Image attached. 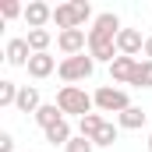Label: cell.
<instances>
[{"mask_svg":"<svg viewBox=\"0 0 152 152\" xmlns=\"http://www.w3.org/2000/svg\"><path fill=\"white\" fill-rule=\"evenodd\" d=\"M117 36H120V18H117L113 11L96 14V21L88 28V57L92 60H103V64H113L117 57H120Z\"/></svg>","mask_w":152,"mask_h":152,"instance_id":"6da1fadb","label":"cell"},{"mask_svg":"<svg viewBox=\"0 0 152 152\" xmlns=\"http://www.w3.org/2000/svg\"><path fill=\"white\" fill-rule=\"evenodd\" d=\"M39 106H42V96H39L36 85H21V92H18V103H14V110H21V113H39Z\"/></svg>","mask_w":152,"mask_h":152,"instance_id":"7c38bea8","label":"cell"},{"mask_svg":"<svg viewBox=\"0 0 152 152\" xmlns=\"http://www.w3.org/2000/svg\"><path fill=\"white\" fill-rule=\"evenodd\" d=\"M42 134H46V142H50V145H64V149H67V142L75 138V131H71V124H67V120L53 124V127H50V131H42Z\"/></svg>","mask_w":152,"mask_h":152,"instance_id":"9a60e30c","label":"cell"},{"mask_svg":"<svg viewBox=\"0 0 152 152\" xmlns=\"http://www.w3.org/2000/svg\"><path fill=\"white\" fill-rule=\"evenodd\" d=\"M149 124V113L142 110V106H127L124 113L117 117V127H124V131H138V127H145Z\"/></svg>","mask_w":152,"mask_h":152,"instance_id":"4fadbf2b","label":"cell"},{"mask_svg":"<svg viewBox=\"0 0 152 152\" xmlns=\"http://www.w3.org/2000/svg\"><path fill=\"white\" fill-rule=\"evenodd\" d=\"M4 60H7L11 67H28V60H32V46H28V39H7V46H4Z\"/></svg>","mask_w":152,"mask_h":152,"instance_id":"52a82bcc","label":"cell"},{"mask_svg":"<svg viewBox=\"0 0 152 152\" xmlns=\"http://www.w3.org/2000/svg\"><path fill=\"white\" fill-rule=\"evenodd\" d=\"M64 152H96V145L88 142V138H81V134H75L71 142H67V149Z\"/></svg>","mask_w":152,"mask_h":152,"instance_id":"7402d4cb","label":"cell"},{"mask_svg":"<svg viewBox=\"0 0 152 152\" xmlns=\"http://www.w3.org/2000/svg\"><path fill=\"white\" fill-rule=\"evenodd\" d=\"M18 14L25 18V7H21L18 0H0V18H4V21H11V18H18Z\"/></svg>","mask_w":152,"mask_h":152,"instance_id":"44dd1931","label":"cell"},{"mask_svg":"<svg viewBox=\"0 0 152 152\" xmlns=\"http://www.w3.org/2000/svg\"><path fill=\"white\" fill-rule=\"evenodd\" d=\"M57 46L64 57H78V53H88V32L85 28H67V32H57Z\"/></svg>","mask_w":152,"mask_h":152,"instance_id":"8992f818","label":"cell"},{"mask_svg":"<svg viewBox=\"0 0 152 152\" xmlns=\"http://www.w3.org/2000/svg\"><path fill=\"white\" fill-rule=\"evenodd\" d=\"M14 149V134L11 131H0V152H11Z\"/></svg>","mask_w":152,"mask_h":152,"instance_id":"603a6c76","label":"cell"},{"mask_svg":"<svg viewBox=\"0 0 152 152\" xmlns=\"http://www.w3.org/2000/svg\"><path fill=\"white\" fill-rule=\"evenodd\" d=\"M117 134H120V127L106 120V124H103V127L96 131V138H92V145H96V149H106V145H113V142H117Z\"/></svg>","mask_w":152,"mask_h":152,"instance_id":"d6986e66","label":"cell"},{"mask_svg":"<svg viewBox=\"0 0 152 152\" xmlns=\"http://www.w3.org/2000/svg\"><path fill=\"white\" fill-rule=\"evenodd\" d=\"M18 92H21V85H14L11 78H0V106H4V110L18 103Z\"/></svg>","mask_w":152,"mask_h":152,"instance_id":"ffe728a7","label":"cell"},{"mask_svg":"<svg viewBox=\"0 0 152 152\" xmlns=\"http://www.w3.org/2000/svg\"><path fill=\"white\" fill-rule=\"evenodd\" d=\"M92 99H96V110H103V113H117V117L131 106L127 92H124V88H117V85H99Z\"/></svg>","mask_w":152,"mask_h":152,"instance_id":"277c9868","label":"cell"},{"mask_svg":"<svg viewBox=\"0 0 152 152\" xmlns=\"http://www.w3.org/2000/svg\"><path fill=\"white\" fill-rule=\"evenodd\" d=\"M60 120H67V117L60 113V106H57V103H42V106H39V113H36V124L42 127V131H50V127H53V124H60Z\"/></svg>","mask_w":152,"mask_h":152,"instance_id":"5bb4252c","label":"cell"},{"mask_svg":"<svg viewBox=\"0 0 152 152\" xmlns=\"http://www.w3.org/2000/svg\"><path fill=\"white\" fill-rule=\"evenodd\" d=\"M142 53H145V60H152V36H145V50Z\"/></svg>","mask_w":152,"mask_h":152,"instance_id":"cb8c5ba5","label":"cell"},{"mask_svg":"<svg viewBox=\"0 0 152 152\" xmlns=\"http://www.w3.org/2000/svg\"><path fill=\"white\" fill-rule=\"evenodd\" d=\"M92 71H96V60H92L88 53L64 57V60H60V67H57V75L64 78L67 85H71V81H85V78H92Z\"/></svg>","mask_w":152,"mask_h":152,"instance_id":"5b68a950","label":"cell"},{"mask_svg":"<svg viewBox=\"0 0 152 152\" xmlns=\"http://www.w3.org/2000/svg\"><path fill=\"white\" fill-rule=\"evenodd\" d=\"M28 46H32V53H50V42H53V36H50V28H28Z\"/></svg>","mask_w":152,"mask_h":152,"instance_id":"2e32d148","label":"cell"},{"mask_svg":"<svg viewBox=\"0 0 152 152\" xmlns=\"http://www.w3.org/2000/svg\"><path fill=\"white\" fill-rule=\"evenodd\" d=\"M57 106H60V113L64 117H88L92 113V106H96V99L85 92V88H78V85H64L60 92H57Z\"/></svg>","mask_w":152,"mask_h":152,"instance_id":"3957f363","label":"cell"},{"mask_svg":"<svg viewBox=\"0 0 152 152\" xmlns=\"http://www.w3.org/2000/svg\"><path fill=\"white\" fill-rule=\"evenodd\" d=\"M46 21H53V7L46 0H32L25 7V25L28 28H46Z\"/></svg>","mask_w":152,"mask_h":152,"instance_id":"9c48e42d","label":"cell"},{"mask_svg":"<svg viewBox=\"0 0 152 152\" xmlns=\"http://www.w3.org/2000/svg\"><path fill=\"white\" fill-rule=\"evenodd\" d=\"M131 88H152V60H138L134 78H131Z\"/></svg>","mask_w":152,"mask_h":152,"instance_id":"e0dca14e","label":"cell"},{"mask_svg":"<svg viewBox=\"0 0 152 152\" xmlns=\"http://www.w3.org/2000/svg\"><path fill=\"white\" fill-rule=\"evenodd\" d=\"M117 50H120V57H134L138 60V53L145 50V39L138 28H120V36H117Z\"/></svg>","mask_w":152,"mask_h":152,"instance_id":"ba28073f","label":"cell"},{"mask_svg":"<svg viewBox=\"0 0 152 152\" xmlns=\"http://www.w3.org/2000/svg\"><path fill=\"white\" fill-rule=\"evenodd\" d=\"M92 18V4L88 0H67V4H57L53 7V25L60 28V32H67V28H85V21ZM96 21V18H92Z\"/></svg>","mask_w":152,"mask_h":152,"instance_id":"7a4b0ae2","label":"cell"},{"mask_svg":"<svg viewBox=\"0 0 152 152\" xmlns=\"http://www.w3.org/2000/svg\"><path fill=\"white\" fill-rule=\"evenodd\" d=\"M60 64H57V57H50V53H32V60H28V75L36 78V81H42V78H50L53 71H57Z\"/></svg>","mask_w":152,"mask_h":152,"instance_id":"30bf717a","label":"cell"},{"mask_svg":"<svg viewBox=\"0 0 152 152\" xmlns=\"http://www.w3.org/2000/svg\"><path fill=\"white\" fill-rule=\"evenodd\" d=\"M103 124H106V120H103L99 113H88V117H81V120H78V134L92 142V138H96V131H99Z\"/></svg>","mask_w":152,"mask_h":152,"instance_id":"ac0fdd59","label":"cell"},{"mask_svg":"<svg viewBox=\"0 0 152 152\" xmlns=\"http://www.w3.org/2000/svg\"><path fill=\"white\" fill-rule=\"evenodd\" d=\"M134 67H138V60H134V57H117L113 64H110V81H113V85H131Z\"/></svg>","mask_w":152,"mask_h":152,"instance_id":"8fae6325","label":"cell"},{"mask_svg":"<svg viewBox=\"0 0 152 152\" xmlns=\"http://www.w3.org/2000/svg\"><path fill=\"white\" fill-rule=\"evenodd\" d=\"M149 152H152V134H149Z\"/></svg>","mask_w":152,"mask_h":152,"instance_id":"d4e9b609","label":"cell"}]
</instances>
